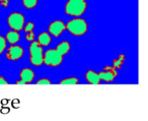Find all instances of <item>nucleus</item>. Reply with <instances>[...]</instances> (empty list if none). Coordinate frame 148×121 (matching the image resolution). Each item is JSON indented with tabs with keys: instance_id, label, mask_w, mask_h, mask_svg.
<instances>
[{
	"instance_id": "nucleus-20",
	"label": "nucleus",
	"mask_w": 148,
	"mask_h": 121,
	"mask_svg": "<svg viewBox=\"0 0 148 121\" xmlns=\"http://www.w3.org/2000/svg\"><path fill=\"white\" fill-rule=\"evenodd\" d=\"M36 84H51L52 82L49 80V78L44 77V78H41V80H39L37 82H36Z\"/></svg>"
},
{
	"instance_id": "nucleus-2",
	"label": "nucleus",
	"mask_w": 148,
	"mask_h": 121,
	"mask_svg": "<svg viewBox=\"0 0 148 121\" xmlns=\"http://www.w3.org/2000/svg\"><path fill=\"white\" fill-rule=\"evenodd\" d=\"M66 30L71 35L75 37H81L85 35L88 31V25L86 21L81 17H74L73 19H70L66 25Z\"/></svg>"
},
{
	"instance_id": "nucleus-14",
	"label": "nucleus",
	"mask_w": 148,
	"mask_h": 121,
	"mask_svg": "<svg viewBox=\"0 0 148 121\" xmlns=\"http://www.w3.org/2000/svg\"><path fill=\"white\" fill-rule=\"evenodd\" d=\"M125 60H126L125 55H124V54H120L117 59H114L113 67H115L116 69H120V68L122 67V65L124 64V62H125Z\"/></svg>"
},
{
	"instance_id": "nucleus-22",
	"label": "nucleus",
	"mask_w": 148,
	"mask_h": 121,
	"mask_svg": "<svg viewBox=\"0 0 148 121\" xmlns=\"http://www.w3.org/2000/svg\"><path fill=\"white\" fill-rule=\"evenodd\" d=\"M15 84H25V82H23V80H21V78H19V80H17V82H15Z\"/></svg>"
},
{
	"instance_id": "nucleus-3",
	"label": "nucleus",
	"mask_w": 148,
	"mask_h": 121,
	"mask_svg": "<svg viewBox=\"0 0 148 121\" xmlns=\"http://www.w3.org/2000/svg\"><path fill=\"white\" fill-rule=\"evenodd\" d=\"M29 62L35 67L43 65V47L38 43L37 41L31 42V45L29 48Z\"/></svg>"
},
{
	"instance_id": "nucleus-4",
	"label": "nucleus",
	"mask_w": 148,
	"mask_h": 121,
	"mask_svg": "<svg viewBox=\"0 0 148 121\" xmlns=\"http://www.w3.org/2000/svg\"><path fill=\"white\" fill-rule=\"evenodd\" d=\"M64 56H62L56 49H48L44 52L43 64L50 67H58L62 64Z\"/></svg>"
},
{
	"instance_id": "nucleus-17",
	"label": "nucleus",
	"mask_w": 148,
	"mask_h": 121,
	"mask_svg": "<svg viewBox=\"0 0 148 121\" xmlns=\"http://www.w3.org/2000/svg\"><path fill=\"white\" fill-rule=\"evenodd\" d=\"M6 48H7L6 40H5L4 37H2V36L0 35V54H2L6 50Z\"/></svg>"
},
{
	"instance_id": "nucleus-12",
	"label": "nucleus",
	"mask_w": 148,
	"mask_h": 121,
	"mask_svg": "<svg viewBox=\"0 0 148 121\" xmlns=\"http://www.w3.org/2000/svg\"><path fill=\"white\" fill-rule=\"evenodd\" d=\"M37 42L42 46V47H47V46H49L50 44H51L52 36L50 35L48 32H43V33L39 34Z\"/></svg>"
},
{
	"instance_id": "nucleus-5",
	"label": "nucleus",
	"mask_w": 148,
	"mask_h": 121,
	"mask_svg": "<svg viewBox=\"0 0 148 121\" xmlns=\"http://www.w3.org/2000/svg\"><path fill=\"white\" fill-rule=\"evenodd\" d=\"M25 24V17L21 12H12L7 17V25L11 30L16 32L23 31Z\"/></svg>"
},
{
	"instance_id": "nucleus-19",
	"label": "nucleus",
	"mask_w": 148,
	"mask_h": 121,
	"mask_svg": "<svg viewBox=\"0 0 148 121\" xmlns=\"http://www.w3.org/2000/svg\"><path fill=\"white\" fill-rule=\"evenodd\" d=\"M35 38H36V34L33 32H29V33H25V41L27 42H33L35 41Z\"/></svg>"
},
{
	"instance_id": "nucleus-7",
	"label": "nucleus",
	"mask_w": 148,
	"mask_h": 121,
	"mask_svg": "<svg viewBox=\"0 0 148 121\" xmlns=\"http://www.w3.org/2000/svg\"><path fill=\"white\" fill-rule=\"evenodd\" d=\"M65 31H66V25L62 21H59V19L52 21L49 25V27H48V33L52 37H55V38L61 36Z\"/></svg>"
},
{
	"instance_id": "nucleus-15",
	"label": "nucleus",
	"mask_w": 148,
	"mask_h": 121,
	"mask_svg": "<svg viewBox=\"0 0 148 121\" xmlns=\"http://www.w3.org/2000/svg\"><path fill=\"white\" fill-rule=\"evenodd\" d=\"M39 3V0H23V5L25 9H34Z\"/></svg>"
},
{
	"instance_id": "nucleus-13",
	"label": "nucleus",
	"mask_w": 148,
	"mask_h": 121,
	"mask_svg": "<svg viewBox=\"0 0 148 121\" xmlns=\"http://www.w3.org/2000/svg\"><path fill=\"white\" fill-rule=\"evenodd\" d=\"M55 49L57 50L62 56H65V55H67L70 52V50H71V45H70V43L68 41H62L61 43L58 44Z\"/></svg>"
},
{
	"instance_id": "nucleus-11",
	"label": "nucleus",
	"mask_w": 148,
	"mask_h": 121,
	"mask_svg": "<svg viewBox=\"0 0 148 121\" xmlns=\"http://www.w3.org/2000/svg\"><path fill=\"white\" fill-rule=\"evenodd\" d=\"M85 80H86V82H88L89 84H101V80H99V73L93 71V70H91V69H89L86 71V73H85Z\"/></svg>"
},
{
	"instance_id": "nucleus-21",
	"label": "nucleus",
	"mask_w": 148,
	"mask_h": 121,
	"mask_svg": "<svg viewBox=\"0 0 148 121\" xmlns=\"http://www.w3.org/2000/svg\"><path fill=\"white\" fill-rule=\"evenodd\" d=\"M8 84V82L6 80V78L4 76L0 75V84Z\"/></svg>"
},
{
	"instance_id": "nucleus-16",
	"label": "nucleus",
	"mask_w": 148,
	"mask_h": 121,
	"mask_svg": "<svg viewBox=\"0 0 148 121\" xmlns=\"http://www.w3.org/2000/svg\"><path fill=\"white\" fill-rule=\"evenodd\" d=\"M60 84H78L79 80L76 76H71V77H66L64 80H62L59 82Z\"/></svg>"
},
{
	"instance_id": "nucleus-18",
	"label": "nucleus",
	"mask_w": 148,
	"mask_h": 121,
	"mask_svg": "<svg viewBox=\"0 0 148 121\" xmlns=\"http://www.w3.org/2000/svg\"><path fill=\"white\" fill-rule=\"evenodd\" d=\"M34 30H35V24L29 21L27 24H25L23 31H25V33H29V32H33Z\"/></svg>"
},
{
	"instance_id": "nucleus-9",
	"label": "nucleus",
	"mask_w": 148,
	"mask_h": 121,
	"mask_svg": "<svg viewBox=\"0 0 148 121\" xmlns=\"http://www.w3.org/2000/svg\"><path fill=\"white\" fill-rule=\"evenodd\" d=\"M35 77H36L35 71L33 69H31V68H23L21 71L19 72V78L21 80H23L25 82V84H32L34 82V80H35Z\"/></svg>"
},
{
	"instance_id": "nucleus-10",
	"label": "nucleus",
	"mask_w": 148,
	"mask_h": 121,
	"mask_svg": "<svg viewBox=\"0 0 148 121\" xmlns=\"http://www.w3.org/2000/svg\"><path fill=\"white\" fill-rule=\"evenodd\" d=\"M5 40H6L7 44H10V45H15L16 43H18L19 40H21V35H19V32L16 31H11L7 32L6 36H5Z\"/></svg>"
},
{
	"instance_id": "nucleus-6",
	"label": "nucleus",
	"mask_w": 148,
	"mask_h": 121,
	"mask_svg": "<svg viewBox=\"0 0 148 121\" xmlns=\"http://www.w3.org/2000/svg\"><path fill=\"white\" fill-rule=\"evenodd\" d=\"M6 53H5V57L9 61H16L19 60L25 54V50L21 46L18 45H11L10 47L6 48Z\"/></svg>"
},
{
	"instance_id": "nucleus-8",
	"label": "nucleus",
	"mask_w": 148,
	"mask_h": 121,
	"mask_svg": "<svg viewBox=\"0 0 148 121\" xmlns=\"http://www.w3.org/2000/svg\"><path fill=\"white\" fill-rule=\"evenodd\" d=\"M101 82H112L115 80V78L118 76V71L113 66H106L99 73Z\"/></svg>"
},
{
	"instance_id": "nucleus-1",
	"label": "nucleus",
	"mask_w": 148,
	"mask_h": 121,
	"mask_svg": "<svg viewBox=\"0 0 148 121\" xmlns=\"http://www.w3.org/2000/svg\"><path fill=\"white\" fill-rule=\"evenodd\" d=\"M87 9V2L85 0H68L64 7L67 15L73 17H80Z\"/></svg>"
}]
</instances>
